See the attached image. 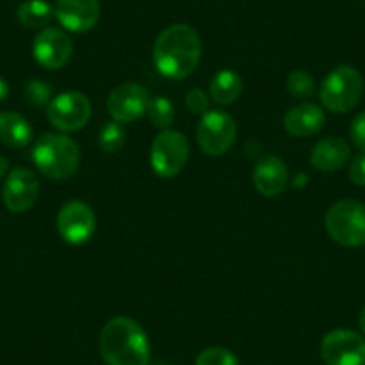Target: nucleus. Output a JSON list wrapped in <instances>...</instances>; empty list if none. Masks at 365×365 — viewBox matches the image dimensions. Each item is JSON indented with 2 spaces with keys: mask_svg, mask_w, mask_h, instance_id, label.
Instances as JSON below:
<instances>
[{
  "mask_svg": "<svg viewBox=\"0 0 365 365\" xmlns=\"http://www.w3.org/2000/svg\"><path fill=\"white\" fill-rule=\"evenodd\" d=\"M73 52L68 34L58 27H45L38 33L33 43V54L38 65L47 70H59L70 61Z\"/></svg>",
  "mask_w": 365,
  "mask_h": 365,
  "instance_id": "13",
  "label": "nucleus"
},
{
  "mask_svg": "<svg viewBox=\"0 0 365 365\" xmlns=\"http://www.w3.org/2000/svg\"><path fill=\"white\" fill-rule=\"evenodd\" d=\"M237 138V124L226 111L210 110L202 115L197 125V142L202 153L208 156H222Z\"/></svg>",
  "mask_w": 365,
  "mask_h": 365,
  "instance_id": "7",
  "label": "nucleus"
},
{
  "mask_svg": "<svg viewBox=\"0 0 365 365\" xmlns=\"http://www.w3.org/2000/svg\"><path fill=\"white\" fill-rule=\"evenodd\" d=\"M48 122L63 133L79 131L90 122L91 104L81 91H63L47 106Z\"/></svg>",
  "mask_w": 365,
  "mask_h": 365,
  "instance_id": "8",
  "label": "nucleus"
},
{
  "mask_svg": "<svg viewBox=\"0 0 365 365\" xmlns=\"http://www.w3.org/2000/svg\"><path fill=\"white\" fill-rule=\"evenodd\" d=\"M326 231L344 247L365 245V205L354 199L336 201L326 213Z\"/></svg>",
  "mask_w": 365,
  "mask_h": 365,
  "instance_id": "5",
  "label": "nucleus"
},
{
  "mask_svg": "<svg viewBox=\"0 0 365 365\" xmlns=\"http://www.w3.org/2000/svg\"><path fill=\"white\" fill-rule=\"evenodd\" d=\"M33 140V128L29 120L15 111L0 113V142L11 149L27 147Z\"/></svg>",
  "mask_w": 365,
  "mask_h": 365,
  "instance_id": "18",
  "label": "nucleus"
},
{
  "mask_svg": "<svg viewBox=\"0 0 365 365\" xmlns=\"http://www.w3.org/2000/svg\"><path fill=\"white\" fill-rule=\"evenodd\" d=\"M58 231L66 244L83 245L93 237L97 230L96 213L86 202H66L58 213Z\"/></svg>",
  "mask_w": 365,
  "mask_h": 365,
  "instance_id": "10",
  "label": "nucleus"
},
{
  "mask_svg": "<svg viewBox=\"0 0 365 365\" xmlns=\"http://www.w3.org/2000/svg\"><path fill=\"white\" fill-rule=\"evenodd\" d=\"M242 93V77L233 70H220L210 83V97L220 106L233 104Z\"/></svg>",
  "mask_w": 365,
  "mask_h": 365,
  "instance_id": "19",
  "label": "nucleus"
},
{
  "mask_svg": "<svg viewBox=\"0 0 365 365\" xmlns=\"http://www.w3.org/2000/svg\"><path fill=\"white\" fill-rule=\"evenodd\" d=\"M9 96V84L6 83V79L0 77V103H4Z\"/></svg>",
  "mask_w": 365,
  "mask_h": 365,
  "instance_id": "29",
  "label": "nucleus"
},
{
  "mask_svg": "<svg viewBox=\"0 0 365 365\" xmlns=\"http://www.w3.org/2000/svg\"><path fill=\"white\" fill-rule=\"evenodd\" d=\"M54 16L70 33H88L101 16L99 0H56Z\"/></svg>",
  "mask_w": 365,
  "mask_h": 365,
  "instance_id": "14",
  "label": "nucleus"
},
{
  "mask_svg": "<svg viewBox=\"0 0 365 365\" xmlns=\"http://www.w3.org/2000/svg\"><path fill=\"white\" fill-rule=\"evenodd\" d=\"M150 96L145 86L138 83H124L115 88L108 97V113L122 124L136 122L147 113Z\"/></svg>",
  "mask_w": 365,
  "mask_h": 365,
  "instance_id": "11",
  "label": "nucleus"
},
{
  "mask_svg": "<svg viewBox=\"0 0 365 365\" xmlns=\"http://www.w3.org/2000/svg\"><path fill=\"white\" fill-rule=\"evenodd\" d=\"M351 158V147L346 140L328 136L314 145L310 163L319 172H336L347 165Z\"/></svg>",
  "mask_w": 365,
  "mask_h": 365,
  "instance_id": "17",
  "label": "nucleus"
},
{
  "mask_svg": "<svg viewBox=\"0 0 365 365\" xmlns=\"http://www.w3.org/2000/svg\"><path fill=\"white\" fill-rule=\"evenodd\" d=\"M365 83L354 66L340 65L324 77L319 90L322 106L331 113H347L358 106L364 96Z\"/></svg>",
  "mask_w": 365,
  "mask_h": 365,
  "instance_id": "4",
  "label": "nucleus"
},
{
  "mask_svg": "<svg viewBox=\"0 0 365 365\" xmlns=\"http://www.w3.org/2000/svg\"><path fill=\"white\" fill-rule=\"evenodd\" d=\"M195 365H238L237 356L226 347H206L195 360Z\"/></svg>",
  "mask_w": 365,
  "mask_h": 365,
  "instance_id": "25",
  "label": "nucleus"
},
{
  "mask_svg": "<svg viewBox=\"0 0 365 365\" xmlns=\"http://www.w3.org/2000/svg\"><path fill=\"white\" fill-rule=\"evenodd\" d=\"M16 16L27 29H45L54 19V8L47 0H26L20 4Z\"/></svg>",
  "mask_w": 365,
  "mask_h": 365,
  "instance_id": "20",
  "label": "nucleus"
},
{
  "mask_svg": "<svg viewBox=\"0 0 365 365\" xmlns=\"http://www.w3.org/2000/svg\"><path fill=\"white\" fill-rule=\"evenodd\" d=\"M125 138H128V131H125L122 122H106L99 133V149L104 154L118 153L124 147Z\"/></svg>",
  "mask_w": 365,
  "mask_h": 365,
  "instance_id": "22",
  "label": "nucleus"
},
{
  "mask_svg": "<svg viewBox=\"0 0 365 365\" xmlns=\"http://www.w3.org/2000/svg\"><path fill=\"white\" fill-rule=\"evenodd\" d=\"M8 168H9V161L6 160V158L0 156V178L8 172Z\"/></svg>",
  "mask_w": 365,
  "mask_h": 365,
  "instance_id": "30",
  "label": "nucleus"
},
{
  "mask_svg": "<svg viewBox=\"0 0 365 365\" xmlns=\"http://www.w3.org/2000/svg\"><path fill=\"white\" fill-rule=\"evenodd\" d=\"M326 124V115L317 104L303 103L290 108L283 118L287 133L297 138H307V136L317 135Z\"/></svg>",
  "mask_w": 365,
  "mask_h": 365,
  "instance_id": "16",
  "label": "nucleus"
},
{
  "mask_svg": "<svg viewBox=\"0 0 365 365\" xmlns=\"http://www.w3.org/2000/svg\"><path fill=\"white\" fill-rule=\"evenodd\" d=\"M190 154L187 136L178 131H161L150 145V167L160 178H174L185 168Z\"/></svg>",
  "mask_w": 365,
  "mask_h": 365,
  "instance_id": "6",
  "label": "nucleus"
},
{
  "mask_svg": "<svg viewBox=\"0 0 365 365\" xmlns=\"http://www.w3.org/2000/svg\"><path fill=\"white\" fill-rule=\"evenodd\" d=\"M147 118L153 124V128L161 129V131H167L170 129V125L175 120V111L174 104L163 96L150 97L149 106H147Z\"/></svg>",
  "mask_w": 365,
  "mask_h": 365,
  "instance_id": "21",
  "label": "nucleus"
},
{
  "mask_svg": "<svg viewBox=\"0 0 365 365\" xmlns=\"http://www.w3.org/2000/svg\"><path fill=\"white\" fill-rule=\"evenodd\" d=\"M349 179L356 187H365V153L356 154L349 163Z\"/></svg>",
  "mask_w": 365,
  "mask_h": 365,
  "instance_id": "28",
  "label": "nucleus"
},
{
  "mask_svg": "<svg viewBox=\"0 0 365 365\" xmlns=\"http://www.w3.org/2000/svg\"><path fill=\"white\" fill-rule=\"evenodd\" d=\"M358 326H360L361 333H364V335H365V307L361 308L360 315H358Z\"/></svg>",
  "mask_w": 365,
  "mask_h": 365,
  "instance_id": "31",
  "label": "nucleus"
},
{
  "mask_svg": "<svg viewBox=\"0 0 365 365\" xmlns=\"http://www.w3.org/2000/svg\"><path fill=\"white\" fill-rule=\"evenodd\" d=\"M24 101L33 108L48 106L52 101V86L43 79H31L24 86Z\"/></svg>",
  "mask_w": 365,
  "mask_h": 365,
  "instance_id": "23",
  "label": "nucleus"
},
{
  "mask_svg": "<svg viewBox=\"0 0 365 365\" xmlns=\"http://www.w3.org/2000/svg\"><path fill=\"white\" fill-rule=\"evenodd\" d=\"M351 140H353V145L356 147L360 153H365V111L358 113L354 117V120L351 122L349 129Z\"/></svg>",
  "mask_w": 365,
  "mask_h": 365,
  "instance_id": "27",
  "label": "nucleus"
},
{
  "mask_svg": "<svg viewBox=\"0 0 365 365\" xmlns=\"http://www.w3.org/2000/svg\"><path fill=\"white\" fill-rule=\"evenodd\" d=\"M187 108L194 115H205L210 111V96L201 88H192L187 93Z\"/></svg>",
  "mask_w": 365,
  "mask_h": 365,
  "instance_id": "26",
  "label": "nucleus"
},
{
  "mask_svg": "<svg viewBox=\"0 0 365 365\" xmlns=\"http://www.w3.org/2000/svg\"><path fill=\"white\" fill-rule=\"evenodd\" d=\"M156 365H167V364H156Z\"/></svg>",
  "mask_w": 365,
  "mask_h": 365,
  "instance_id": "32",
  "label": "nucleus"
},
{
  "mask_svg": "<svg viewBox=\"0 0 365 365\" xmlns=\"http://www.w3.org/2000/svg\"><path fill=\"white\" fill-rule=\"evenodd\" d=\"M38 195H40V182L33 170L16 167L9 172L2 190V201L9 212H29L36 205Z\"/></svg>",
  "mask_w": 365,
  "mask_h": 365,
  "instance_id": "12",
  "label": "nucleus"
},
{
  "mask_svg": "<svg viewBox=\"0 0 365 365\" xmlns=\"http://www.w3.org/2000/svg\"><path fill=\"white\" fill-rule=\"evenodd\" d=\"M201 38L194 27L174 24L165 27L154 41L153 59L158 72L168 79H187L201 61Z\"/></svg>",
  "mask_w": 365,
  "mask_h": 365,
  "instance_id": "1",
  "label": "nucleus"
},
{
  "mask_svg": "<svg viewBox=\"0 0 365 365\" xmlns=\"http://www.w3.org/2000/svg\"><path fill=\"white\" fill-rule=\"evenodd\" d=\"M255 188L263 197H276L283 194L289 185V168L278 156H263L252 172Z\"/></svg>",
  "mask_w": 365,
  "mask_h": 365,
  "instance_id": "15",
  "label": "nucleus"
},
{
  "mask_svg": "<svg viewBox=\"0 0 365 365\" xmlns=\"http://www.w3.org/2000/svg\"><path fill=\"white\" fill-rule=\"evenodd\" d=\"M101 354L106 365H147L150 358L149 339L131 317H115L101 331Z\"/></svg>",
  "mask_w": 365,
  "mask_h": 365,
  "instance_id": "2",
  "label": "nucleus"
},
{
  "mask_svg": "<svg viewBox=\"0 0 365 365\" xmlns=\"http://www.w3.org/2000/svg\"><path fill=\"white\" fill-rule=\"evenodd\" d=\"M287 88H289L290 96L296 99H308L314 96L315 79L312 73L304 72V70H294L287 79Z\"/></svg>",
  "mask_w": 365,
  "mask_h": 365,
  "instance_id": "24",
  "label": "nucleus"
},
{
  "mask_svg": "<svg viewBox=\"0 0 365 365\" xmlns=\"http://www.w3.org/2000/svg\"><path fill=\"white\" fill-rule=\"evenodd\" d=\"M326 365H365V339L353 329H333L322 339Z\"/></svg>",
  "mask_w": 365,
  "mask_h": 365,
  "instance_id": "9",
  "label": "nucleus"
},
{
  "mask_svg": "<svg viewBox=\"0 0 365 365\" xmlns=\"http://www.w3.org/2000/svg\"><path fill=\"white\" fill-rule=\"evenodd\" d=\"M33 161L48 179L63 181L72 178L79 168V145L66 135L45 133L33 147Z\"/></svg>",
  "mask_w": 365,
  "mask_h": 365,
  "instance_id": "3",
  "label": "nucleus"
}]
</instances>
